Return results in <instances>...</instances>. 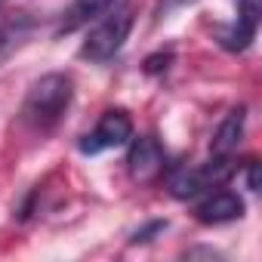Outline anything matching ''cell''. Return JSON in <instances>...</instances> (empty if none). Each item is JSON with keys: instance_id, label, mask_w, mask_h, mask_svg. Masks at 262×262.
Here are the masks:
<instances>
[{"instance_id": "cell-1", "label": "cell", "mask_w": 262, "mask_h": 262, "mask_svg": "<svg viewBox=\"0 0 262 262\" xmlns=\"http://www.w3.org/2000/svg\"><path fill=\"white\" fill-rule=\"evenodd\" d=\"M71 99H74V80L68 74H62V71L43 74L28 86V93L22 99L19 120L31 136H47L65 117Z\"/></svg>"}, {"instance_id": "cell-2", "label": "cell", "mask_w": 262, "mask_h": 262, "mask_svg": "<svg viewBox=\"0 0 262 262\" xmlns=\"http://www.w3.org/2000/svg\"><path fill=\"white\" fill-rule=\"evenodd\" d=\"M133 22H136L133 4H120V7L114 4V7H111L108 13H102V16L96 19V25L86 31V37H83V43H80V59L96 62V65L114 59V56L123 50L129 31H133Z\"/></svg>"}, {"instance_id": "cell-3", "label": "cell", "mask_w": 262, "mask_h": 262, "mask_svg": "<svg viewBox=\"0 0 262 262\" xmlns=\"http://www.w3.org/2000/svg\"><path fill=\"white\" fill-rule=\"evenodd\" d=\"M234 173L231 161H222V158H210L207 164H198V167H182L170 176V191L173 198L179 201H188V198H201L207 194L210 188H219L228 176Z\"/></svg>"}, {"instance_id": "cell-4", "label": "cell", "mask_w": 262, "mask_h": 262, "mask_svg": "<svg viewBox=\"0 0 262 262\" xmlns=\"http://www.w3.org/2000/svg\"><path fill=\"white\" fill-rule=\"evenodd\" d=\"M129 139H133V120H129V114L120 111V108H111V111H105L96 120V126L80 139V151L83 155H102L108 148L126 145Z\"/></svg>"}, {"instance_id": "cell-5", "label": "cell", "mask_w": 262, "mask_h": 262, "mask_svg": "<svg viewBox=\"0 0 262 262\" xmlns=\"http://www.w3.org/2000/svg\"><path fill=\"white\" fill-rule=\"evenodd\" d=\"M126 170L136 182H155L158 176H164L167 170V151L164 145L155 139V136H139L129 145V155H126Z\"/></svg>"}, {"instance_id": "cell-6", "label": "cell", "mask_w": 262, "mask_h": 262, "mask_svg": "<svg viewBox=\"0 0 262 262\" xmlns=\"http://www.w3.org/2000/svg\"><path fill=\"white\" fill-rule=\"evenodd\" d=\"M194 216L204 225H225V222H234V219L244 216V201L234 191H228V188L219 185V188H210L204 194V201L198 204Z\"/></svg>"}, {"instance_id": "cell-7", "label": "cell", "mask_w": 262, "mask_h": 262, "mask_svg": "<svg viewBox=\"0 0 262 262\" xmlns=\"http://www.w3.org/2000/svg\"><path fill=\"white\" fill-rule=\"evenodd\" d=\"M259 13H262L259 0H237V22H234L228 31H222L219 43H222L225 50H231V53H244V50L253 43V37H256Z\"/></svg>"}, {"instance_id": "cell-8", "label": "cell", "mask_w": 262, "mask_h": 262, "mask_svg": "<svg viewBox=\"0 0 262 262\" xmlns=\"http://www.w3.org/2000/svg\"><path fill=\"white\" fill-rule=\"evenodd\" d=\"M244 123H247V114L244 108H231L225 114V120L216 126L213 133V142H210V155L213 158H222V161H231L241 139H244Z\"/></svg>"}, {"instance_id": "cell-9", "label": "cell", "mask_w": 262, "mask_h": 262, "mask_svg": "<svg viewBox=\"0 0 262 262\" xmlns=\"http://www.w3.org/2000/svg\"><path fill=\"white\" fill-rule=\"evenodd\" d=\"M117 0H71V7L62 13V22H59V34H71L90 22H96L102 13H108Z\"/></svg>"}, {"instance_id": "cell-10", "label": "cell", "mask_w": 262, "mask_h": 262, "mask_svg": "<svg viewBox=\"0 0 262 262\" xmlns=\"http://www.w3.org/2000/svg\"><path fill=\"white\" fill-rule=\"evenodd\" d=\"M31 19H10V22H4L0 25V62H4L13 50H19L25 40H28V34H31Z\"/></svg>"}, {"instance_id": "cell-11", "label": "cell", "mask_w": 262, "mask_h": 262, "mask_svg": "<svg viewBox=\"0 0 262 262\" xmlns=\"http://www.w3.org/2000/svg\"><path fill=\"white\" fill-rule=\"evenodd\" d=\"M179 4H188V0H161L158 13H170V10H173V7H179Z\"/></svg>"}]
</instances>
